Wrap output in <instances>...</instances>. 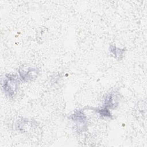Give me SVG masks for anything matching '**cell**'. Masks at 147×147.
<instances>
[{
	"label": "cell",
	"mask_w": 147,
	"mask_h": 147,
	"mask_svg": "<svg viewBox=\"0 0 147 147\" xmlns=\"http://www.w3.org/2000/svg\"><path fill=\"white\" fill-rule=\"evenodd\" d=\"M3 88L6 92L9 93V94H13L14 92H16L17 88V83L14 79L10 78L9 79L6 80L5 83L4 82Z\"/></svg>",
	"instance_id": "6da1fadb"
}]
</instances>
